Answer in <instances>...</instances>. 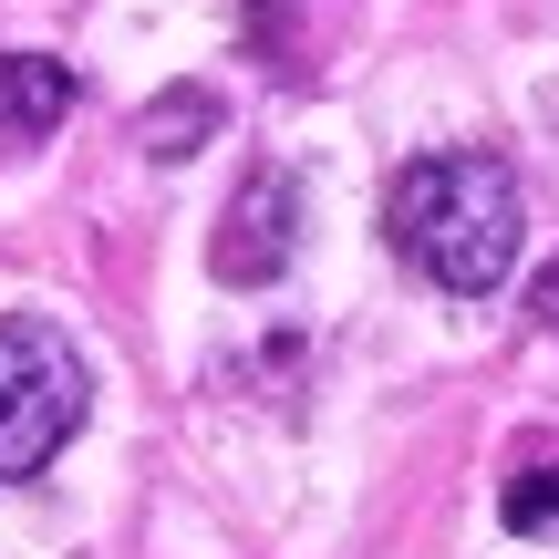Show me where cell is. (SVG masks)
I'll return each mask as SVG.
<instances>
[{
  "label": "cell",
  "mask_w": 559,
  "mask_h": 559,
  "mask_svg": "<svg viewBox=\"0 0 559 559\" xmlns=\"http://www.w3.org/2000/svg\"><path fill=\"white\" fill-rule=\"evenodd\" d=\"M383 239H394L404 260L436 280V290L487 300L508 270H519V239H528L519 177H508L487 145H445V156H415L394 187H383Z\"/></svg>",
  "instance_id": "cell-1"
},
{
  "label": "cell",
  "mask_w": 559,
  "mask_h": 559,
  "mask_svg": "<svg viewBox=\"0 0 559 559\" xmlns=\"http://www.w3.org/2000/svg\"><path fill=\"white\" fill-rule=\"evenodd\" d=\"M83 404H94V373H83L73 332L41 311H11L0 321V487L41 477L73 445Z\"/></svg>",
  "instance_id": "cell-2"
},
{
  "label": "cell",
  "mask_w": 559,
  "mask_h": 559,
  "mask_svg": "<svg viewBox=\"0 0 559 559\" xmlns=\"http://www.w3.org/2000/svg\"><path fill=\"white\" fill-rule=\"evenodd\" d=\"M290 249H300V187L280 166H249V187L228 198V228H218V280L260 290L290 270Z\"/></svg>",
  "instance_id": "cell-3"
},
{
  "label": "cell",
  "mask_w": 559,
  "mask_h": 559,
  "mask_svg": "<svg viewBox=\"0 0 559 559\" xmlns=\"http://www.w3.org/2000/svg\"><path fill=\"white\" fill-rule=\"evenodd\" d=\"M62 104H73V73H62V62H41V52H0V124H11V135H41Z\"/></svg>",
  "instance_id": "cell-4"
},
{
  "label": "cell",
  "mask_w": 559,
  "mask_h": 559,
  "mask_svg": "<svg viewBox=\"0 0 559 559\" xmlns=\"http://www.w3.org/2000/svg\"><path fill=\"white\" fill-rule=\"evenodd\" d=\"M498 519L519 528H559V466H519V477H508V498H498Z\"/></svg>",
  "instance_id": "cell-5"
},
{
  "label": "cell",
  "mask_w": 559,
  "mask_h": 559,
  "mask_svg": "<svg viewBox=\"0 0 559 559\" xmlns=\"http://www.w3.org/2000/svg\"><path fill=\"white\" fill-rule=\"evenodd\" d=\"M207 124H218V104H207V94H177L166 115H145V145H156V156H187Z\"/></svg>",
  "instance_id": "cell-6"
},
{
  "label": "cell",
  "mask_w": 559,
  "mask_h": 559,
  "mask_svg": "<svg viewBox=\"0 0 559 559\" xmlns=\"http://www.w3.org/2000/svg\"><path fill=\"white\" fill-rule=\"evenodd\" d=\"M539 321H549V332H559V270L539 280Z\"/></svg>",
  "instance_id": "cell-7"
}]
</instances>
